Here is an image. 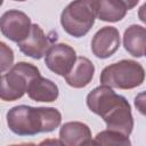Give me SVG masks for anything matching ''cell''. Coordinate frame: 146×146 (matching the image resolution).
Segmentation results:
<instances>
[{
  "instance_id": "1",
  "label": "cell",
  "mask_w": 146,
  "mask_h": 146,
  "mask_svg": "<svg viewBox=\"0 0 146 146\" xmlns=\"http://www.w3.org/2000/svg\"><path fill=\"white\" fill-rule=\"evenodd\" d=\"M88 108L99 115L107 129L130 136L133 129V116L128 100L115 94L113 88L102 84L91 90L87 96Z\"/></svg>"
},
{
  "instance_id": "2",
  "label": "cell",
  "mask_w": 146,
  "mask_h": 146,
  "mask_svg": "<svg viewBox=\"0 0 146 146\" xmlns=\"http://www.w3.org/2000/svg\"><path fill=\"white\" fill-rule=\"evenodd\" d=\"M62 114L54 107L14 106L7 112L8 128L18 136H34L51 132L60 125Z\"/></svg>"
},
{
  "instance_id": "3",
  "label": "cell",
  "mask_w": 146,
  "mask_h": 146,
  "mask_svg": "<svg viewBox=\"0 0 146 146\" xmlns=\"http://www.w3.org/2000/svg\"><path fill=\"white\" fill-rule=\"evenodd\" d=\"M98 13V0H74L60 15L63 30L74 36H84L92 27Z\"/></svg>"
},
{
  "instance_id": "4",
  "label": "cell",
  "mask_w": 146,
  "mask_h": 146,
  "mask_svg": "<svg viewBox=\"0 0 146 146\" xmlns=\"http://www.w3.org/2000/svg\"><path fill=\"white\" fill-rule=\"evenodd\" d=\"M145 74V70L139 63L131 59H122L102 71L100 83L122 90L133 89L144 82Z\"/></svg>"
},
{
  "instance_id": "5",
  "label": "cell",
  "mask_w": 146,
  "mask_h": 146,
  "mask_svg": "<svg viewBox=\"0 0 146 146\" xmlns=\"http://www.w3.org/2000/svg\"><path fill=\"white\" fill-rule=\"evenodd\" d=\"M40 75L39 68L26 62H18L0 78V97L5 102H14L24 96L30 82Z\"/></svg>"
},
{
  "instance_id": "6",
  "label": "cell",
  "mask_w": 146,
  "mask_h": 146,
  "mask_svg": "<svg viewBox=\"0 0 146 146\" xmlns=\"http://www.w3.org/2000/svg\"><path fill=\"white\" fill-rule=\"evenodd\" d=\"M32 23L30 17L16 9H10L3 13L0 21V30L3 36L13 42L23 41L31 32Z\"/></svg>"
},
{
  "instance_id": "7",
  "label": "cell",
  "mask_w": 146,
  "mask_h": 146,
  "mask_svg": "<svg viewBox=\"0 0 146 146\" xmlns=\"http://www.w3.org/2000/svg\"><path fill=\"white\" fill-rule=\"evenodd\" d=\"M76 58V52L71 46L66 43H55L47 51L44 63L51 72L65 76L74 66Z\"/></svg>"
},
{
  "instance_id": "8",
  "label": "cell",
  "mask_w": 146,
  "mask_h": 146,
  "mask_svg": "<svg viewBox=\"0 0 146 146\" xmlns=\"http://www.w3.org/2000/svg\"><path fill=\"white\" fill-rule=\"evenodd\" d=\"M120 33L114 26H104L96 32L91 40V50L98 58L111 57L120 47Z\"/></svg>"
},
{
  "instance_id": "9",
  "label": "cell",
  "mask_w": 146,
  "mask_h": 146,
  "mask_svg": "<svg viewBox=\"0 0 146 146\" xmlns=\"http://www.w3.org/2000/svg\"><path fill=\"white\" fill-rule=\"evenodd\" d=\"M17 44L19 50L25 56L34 59H40L46 56L47 51L51 47L48 36L38 24H32L30 34Z\"/></svg>"
},
{
  "instance_id": "10",
  "label": "cell",
  "mask_w": 146,
  "mask_h": 146,
  "mask_svg": "<svg viewBox=\"0 0 146 146\" xmlns=\"http://www.w3.org/2000/svg\"><path fill=\"white\" fill-rule=\"evenodd\" d=\"M91 130L82 122L71 121L66 122L60 127L59 130V141L66 146H82L91 145Z\"/></svg>"
},
{
  "instance_id": "11",
  "label": "cell",
  "mask_w": 146,
  "mask_h": 146,
  "mask_svg": "<svg viewBox=\"0 0 146 146\" xmlns=\"http://www.w3.org/2000/svg\"><path fill=\"white\" fill-rule=\"evenodd\" d=\"M94 73H95V66L92 62L87 57L81 56L76 58L74 66L72 67L70 73L64 78L68 86L80 89L87 87L91 82L94 78Z\"/></svg>"
},
{
  "instance_id": "12",
  "label": "cell",
  "mask_w": 146,
  "mask_h": 146,
  "mask_svg": "<svg viewBox=\"0 0 146 146\" xmlns=\"http://www.w3.org/2000/svg\"><path fill=\"white\" fill-rule=\"evenodd\" d=\"M26 92L32 100L44 103L55 102L59 95L57 84L49 79L42 78L41 75L34 78L30 82Z\"/></svg>"
},
{
  "instance_id": "13",
  "label": "cell",
  "mask_w": 146,
  "mask_h": 146,
  "mask_svg": "<svg viewBox=\"0 0 146 146\" xmlns=\"http://www.w3.org/2000/svg\"><path fill=\"white\" fill-rule=\"evenodd\" d=\"M124 49L133 57H141L146 51V27L137 24L130 25L123 34Z\"/></svg>"
},
{
  "instance_id": "14",
  "label": "cell",
  "mask_w": 146,
  "mask_h": 146,
  "mask_svg": "<svg viewBox=\"0 0 146 146\" xmlns=\"http://www.w3.org/2000/svg\"><path fill=\"white\" fill-rule=\"evenodd\" d=\"M128 8L122 0H98L97 18L104 22H119L124 18Z\"/></svg>"
},
{
  "instance_id": "15",
  "label": "cell",
  "mask_w": 146,
  "mask_h": 146,
  "mask_svg": "<svg viewBox=\"0 0 146 146\" xmlns=\"http://www.w3.org/2000/svg\"><path fill=\"white\" fill-rule=\"evenodd\" d=\"M92 145H120V146H129L131 141L129 136H125L121 132L114 130H104L97 133L95 139L92 140Z\"/></svg>"
},
{
  "instance_id": "16",
  "label": "cell",
  "mask_w": 146,
  "mask_h": 146,
  "mask_svg": "<svg viewBox=\"0 0 146 146\" xmlns=\"http://www.w3.org/2000/svg\"><path fill=\"white\" fill-rule=\"evenodd\" d=\"M0 52H1V73H5L9 70L14 63V52L10 47H8L5 42H0Z\"/></svg>"
},
{
  "instance_id": "17",
  "label": "cell",
  "mask_w": 146,
  "mask_h": 146,
  "mask_svg": "<svg viewBox=\"0 0 146 146\" xmlns=\"http://www.w3.org/2000/svg\"><path fill=\"white\" fill-rule=\"evenodd\" d=\"M133 104H135V107L137 108V111L140 114L146 116V90L140 92V94H138L135 97Z\"/></svg>"
},
{
  "instance_id": "18",
  "label": "cell",
  "mask_w": 146,
  "mask_h": 146,
  "mask_svg": "<svg viewBox=\"0 0 146 146\" xmlns=\"http://www.w3.org/2000/svg\"><path fill=\"white\" fill-rule=\"evenodd\" d=\"M138 17H139V19L146 25V2L140 6V8H139V10H138Z\"/></svg>"
},
{
  "instance_id": "19",
  "label": "cell",
  "mask_w": 146,
  "mask_h": 146,
  "mask_svg": "<svg viewBox=\"0 0 146 146\" xmlns=\"http://www.w3.org/2000/svg\"><path fill=\"white\" fill-rule=\"evenodd\" d=\"M122 1L125 3V6H127L128 10H130V9L135 8V7L137 6V3L139 2V0H122Z\"/></svg>"
},
{
  "instance_id": "20",
  "label": "cell",
  "mask_w": 146,
  "mask_h": 146,
  "mask_svg": "<svg viewBox=\"0 0 146 146\" xmlns=\"http://www.w3.org/2000/svg\"><path fill=\"white\" fill-rule=\"evenodd\" d=\"M14 1H26V0H14Z\"/></svg>"
},
{
  "instance_id": "21",
  "label": "cell",
  "mask_w": 146,
  "mask_h": 146,
  "mask_svg": "<svg viewBox=\"0 0 146 146\" xmlns=\"http://www.w3.org/2000/svg\"><path fill=\"white\" fill-rule=\"evenodd\" d=\"M145 55H146V51H145Z\"/></svg>"
}]
</instances>
